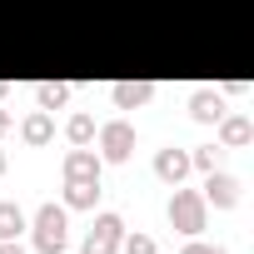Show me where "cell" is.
Here are the masks:
<instances>
[{"instance_id": "9c48e42d", "label": "cell", "mask_w": 254, "mask_h": 254, "mask_svg": "<svg viewBox=\"0 0 254 254\" xmlns=\"http://www.w3.org/2000/svg\"><path fill=\"white\" fill-rule=\"evenodd\" d=\"M20 140H25V145H35V150L55 140V120H50V110H35V115H25V120H20Z\"/></svg>"}, {"instance_id": "6da1fadb", "label": "cell", "mask_w": 254, "mask_h": 254, "mask_svg": "<svg viewBox=\"0 0 254 254\" xmlns=\"http://www.w3.org/2000/svg\"><path fill=\"white\" fill-rule=\"evenodd\" d=\"M165 214H170V224H175L185 239H194V234L204 229V219H209V204H204V194H199V190H180V185H175V194H170V209H165Z\"/></svg>"}, {"instance_id": "277c9868", "label": "cell", "mask_w": 254, "mask_h": 254, "mask_svg": "<svg viewBox=\"0 0 254 254\" xmlns=\"http://www.w3.org/2000/svg\"><path fill=\"white\" fill-rule=\"evenodd\" d=\"M120 239H125V219L120 214H95V229L85 234V254H120Z\"/></svg>"}, {"instance_id": "7402d4cb", "label": "cell", "mask_w": 254, "mask_h": 254, "mask_svg": "<svg viewBox=\"0 0 254 254\" xmlns=\"http://www.w3.org/2000/svg\"><path fill=\"white\" fill-rule=\"evenodd\" d=\"M5 90H10V85H5V80H0V95H5Z\"/></svg>"}, {"instance_id": "3957f363", "label": "cell", "mask_w": 254, "mask_h": 254, "mask_svg": "<svg viewBox=\"0 0 254 254\" xmlns=\"http://www.w3.org/2000/svg\"><path fill=\"white\" fill-rule=\"evenodd\" d=\"M95 140H100V160L125 165V160L135 155V125H130V120H110V125L95 130Z\"/></svg>"}, {"instance_id": "8fae6325", "label": "cell", "mask_w": 254, "mask_h": 254, "mask_svg": "<svg viewBox=\"0 0 254 254\" xmlns=\"http://www.w3.org/2000/svg\"><path fill=\"white\" fill-rule=\"evenodd\" d=\"M100 180H65V209H95Z\"/></svg>"}, {"instance_id": "ac0fdd59", "label": "cell", "mask_w": 254, "mask_h": 254, "mask_svg": "<svg viewBox=\"0 0 254 254\" xmlns=\"http://www.w3.org/2000/svg\"><path fill=\"white\" fill-rule=\"evenodd\" d=\"M180 254H229V249H224V244H204V239H190Z\"/></svg>"}, {"instance_id": "ffe728a7", "label": "cell", "mask_w": 254, "mask_h": 254, "mask_svg": "<svg viewBox=\"0 0 254 254\" xmlns=\"http://www.w3.org/2000/svg\"><path fill=\"white\" fill-rule=\"evenodd\" d=\"M10 130V110H0V135H5Z\"/></svg>"}, {"instance_id": "8992f818", "label": "cell", "mask_w": 254, "mask_h": 254, "mask_svg": "<svg viewBox=\"0 0 254 254\" xmlns=\"http://www.w3.org/2000/svg\"><path fill=\"white\" fill-rule=\"evenodd\" d=\"M110 100H115V110H140L155 100V80H120V85H110Z\"/></svg>"}, {"instance_id": "30bf717a", "label": "cell", "mask_w": 254, "mask_h": 254, "mask_svg": "<svg viewBox=\"0 0 254 254\" xmlns=\"http://www.w3.org/2000/svg\"><path fill=\"white\" fill-rule=\"evenodd\" d=\"M155 175H160L165 185H180V180L190 175V155H185V150H160V155H155Z\"/></svg>"}, {"instance_id": "d6986e66", "label": "cell", "mask_w": 254, "mask_h": 254, "mask_svg": "<svg viewBox=\"0 0 254 254\" xmlns=\"http://www.w3.org/2000/svg\"><path fill=\"white\" fill-rule=\"evenodd\" d=\"M0 254H25V244L20 239H0Z\"/></svg>"}, {"instance_id": "52a82bcc", "label": "cell", "mask_w": 254, "mask_h": 254, "mask_svg": "<svg viewBox=\"0 0 254 254\" xmlns=\"http://www.w3.org/2000/svg\"><path fill=\"white\" fill-rule=\"evenodd\" d=\"M65 180H100V170H105V160L90 150V145H75L70 155H65Z\"/></svg>"}, {"instance_id": "7c38bea8", "label": "cell", "mask_w": 254, "mask_h": 254, "mask_svg": "<svg viewBox=\"0 0 254 254\" xmlns=\"http://www.w3.org/2000/svg\"><path fill=\"white\" fill-rule=\"evenodd\" d=\"M249 135H254V125H249L244 115H224V120H219V145L239 150V145H249Z\"/></svg>"}, {"instance_id": "5bb4252c", "label": "cell", "mask_w": 254, "mask_h": 254, "mask_svg": "<svg viewBox=\"0 0 254 254\" xmlns=\"http://www.w3.org/2000/svg\"><path fill=\"white\" fill-rule=\"evenodd\" d=\"M35 100H40V110H60V105L70 100V85H65V80H45V85L35 90Z\"/></svg>"}, {"instance_id": "e0dca14e", "label": "cell", "mask_w": 254, "mask_h": 254, "mask_svg": "<svg viewBox=\"0 0 254 254\" xmlns=\"http://www.w3.org/2000/svg\"><path fill=\"white\" fill-rule=\"evenodd\" d=\"M120 244H125V254H160V249H155V239H150V234H125V239H120Z\"/></svg>"}, {"instance_id": "4fadbf2b", "label": "cell", "mask_w": 254, "mask_h": 254, "mask_svg": "<svg viewBox=\"0 0 254 254\" xmlns=\"http://www.w3.org/2000/svg\"><path fill=\"white\" fill-rule=\"evenodd\" d=\"M20 229H25V209L20 204H0V239H20Z\"/></svg>"}, {"instance_id": "44dd1931", "label": "cell", "mask_w": 254, "mask_h": 254, "mask_svg": "<svg viewBox=\"0 0 254 254\" xmlns=\"http://www.w3.org/2000/svg\"><path fill=\"white\" fill-rule=\"evenodd\" d=\"M0 175H5V150H0Z\"/></svg>"}, {"instance_id": "7a4b0ae2", "label": "cell", "mask_w": 254, "mask_h": 254, "mask_svg": "<svg viewBox=\"0 0 254 254\" xmlns=\"http://www.w3.org/2000/svg\"><path fill=\"white\" fill-rule=\"evenodd\" d=\"M65 239H70L65 204H40L35 209V249L40 254H65Z\"/></svg>"}, {"instance_id": "9a60e30c", "label": "cell", "mask_w": 254, "mask_h": 254, "mask_svg": "<svg viewBox=\"0 0 254 254\" xmlns=\"http://www.w3.org/2000/svg\"><path fill=\"white\" fill-rule=\"evenodd\" d=\"M65 140H70V145H90V140H95V120H90V115H70Z\"/></svg>"}, {"instance_id": "ba28073f", "label": "cell", "mask_w": 254, "mask_h": 254, "mask_svg": "<svg viewBox=\"0 0 254 254\" xmlns=\"http://www.w3.org/2000/svg\"><path fill=\"white\" fill-rule=\"evenodd\" d=\"M190 115H194L199 125H219L229 110H224V95H219V90H194V95H190Z\"/></svg>"}, {"instance_id": "5b68a950", "label": "cell", "mask_w": 254, "mask_h": 254, "mask_svg": "<svg viewBox=\"0 0 254 254\" xmlns=\"http://www.w3.org/2000/svg\"><path fill=\"white\" fill-rule=\"evenodd\" d=\"M204 204H214V209H234V204H239V180L224 175V170H209V180H204Z\"/></svg>"}, {"instance_id": "2e32d148", "label": "cell", "mask_w": 254, "mask_h": 254, "mask_svg": "<svg viewBox=\"0 0 254 254\" xmlns=\"http://www.w3.org/2000/svg\"><path fill=\"white\" fill-rule=\"evenodd\" d=\"M219 155H224L219 145H199V150L190 155V170H204V175H209V170H219Z\"/></svg>"}]
</instances>
